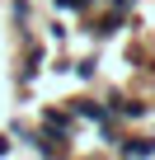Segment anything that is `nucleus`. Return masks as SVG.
<instances>
[{"label":"nucleus","instance_id":"1","mask_svg":"<svg viewBox=\"0 0 155 160\" xmlns=\"http://www.w3.org/2000/svg\"><path fill=\"white\" fill-rule=\"evenodd\" d=\"M28 141H33V151L42 155V160H66L70 155V146H66V137H56V132H47V127H38V132H28V127H19Z\"/></svg>","mask_w":155,"mask_h":160},{"label":"nucleus","instance_id":"2","mask_svg":"<svg viewBox=\"0 0 155 160\" xmlns=\"http://www.w3.org/2000/svg\"><path fill=\"white\" fill-rule=\"evenodd\" d=\"M42 127L70 141V137H75V113H70V108H42Z\"/></svg>","mask_w":155,"mask_h":160},{"label":"nucleus","instance_id":"3","mask_svg":"<svg viewBox=\"0 0 155 160\" xmlns=\"http://www.w3.org/2000/svg\"><path fill=\"white\" fill-rule=\"evenodd\" d=\"M150 155H155V141H150V137H141V132L118 141V160H150Z\"/></svg>","mask_w":155,"mask_h":160},{"label":"nucleus","instance_id":"4","mask_svg":"<svg viewBox=\"0 0 155 160\" xmlns=\"http://www.w3.org/2000/svg\"><path fill=\"white\" fill-rule=\"evenodd\" d=\"M108 113H118L122 122H141V118L150 113V104H146V99H122V94H113V104H108Z\"/></svg>","mask_w":155,"mask_h":160},{"label":"nucleus","instance_id":"5","mask_svg":"<svg viewBox=\"0 0 155 160\" xmlns=\"http://www.w3.org/2000/svg\"><path fill=\"white\" fill-rule=\"evenodd\" d=\"M66 108H70L75 118H90V122H104V118H108V104H99V99H70Z\"/></svg>","mask_w":155,"mask_h":160},{"label":"nucleus","instance_id":"6","mask_svg":"<svg viewBox=\"0 0 155 160\" xmlns=\"http://www.w3.org/2000/svg\"><path fill=\"white\" fill-rule=\"evenodd\" d=\"M122 24H127V14H113V10H108V14H104L99 24H90V33H94V38H113V33H118Z\"/></svg>","mask_w":155,"mask_h":160},{"label":"nucleus","instance_id":"7","mask_svg":"<svg viewBox=\"0 0 155 160\" xmlns=\"http://www.w3.org/2000/svg\"><path fill=\"white\" fill-rule=\"evenodd\" d=\"M94 5H99V0H56V10H66V14H85Z\"/></svg>","mask_w":155,"mask_h":160},{"label":"nucleus","instance_id":"8","mask_svg":"<svg viewBox=\"0 0 155 160\" xmlns=\"http://www.w3.org/2000/svg\"><path fill=\"white\" fill-rule=\"evenodd\" d=\"M94 66H99V61H94V57H85V61H75L70 71H75V75H80V80H90V75H94Z\"/></svg>","mask_w":155,"mask_h":160},{"label":"nucleus","instance_id":"9","mask_svg":"<svg viewBox=\"0 0 155 160\" xmlns=\"http://www.w3.org/2000/svg\"><path fill=\"white\" fill-rule=\"evenodd\" d=\"M99 5H108L113 14H132V5H136V0H99Z\"/></svg>","mask_w":155,"mask_h":160}]
</instances>
